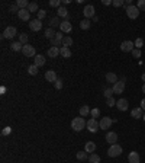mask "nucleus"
I'll list each match as a JSON object with an SVG mask.
<instances>
[{
    "mask_svg": "<svg viewBox=\"0 0 145 163\" xmlns=\"http://www.w3.org/2000/svg\"><path fill=\"white\" fill-rule=\"evenodd\" d=\"M86 125H87V122L86 120L83 118V117H77V118H74L71 121V128L74 131H81L86 128Z\"/></svg>",
    "mask_w": 145,
    "mask_h": 163,
    "instance_id": "obj_1",
    "label": "nucleus"
},
{
    "mask_svg": "<svg viewBox=\"0 0 145 163\" xmlns=\"http://www.w3.org/2000/svg\"><path fill=\"white\" fill-rule=\"evenodd\" d=\"M122 155V147L116 143V144H112V146L109 147V150H107V156L109 157H118V156Z\"/></svg>",
    "mask_w": 145,
    "mask_h": 163,
    "instance_id": "obj_2",
    "label": "nucleus"
},
{
    "mask_svg": "<svg viewBox=\"0 0 145 163\" xmlns=\"http://www.w3.org/2000/svg\"><path fill=\"white\" fill-rule=\"evenodd\" d=\"M125 12H126V15H128L129 19H137L138 16H139V9L135 6V5H132V6H129V8L125 9Z\"/></svg>",
    "mask_w": 145,
    "mask_h": 163,
    "instance_id": "obj_3",
    "label": "nucleus"
},
{
    "mask_svg": "<svg viewBox=\"0 0 145 163\" xmlns=\"http://www.w3.org/2000/svg\"><path fill=\"white\" fill-rule=\"evenodd\" d=\"M113 120L110 118V117H102V120L99 121V125H100V128L102 130H107V128H110L113 124Z\"/></svg>",
    "mask_w": 145,
    "mask_h": 163,
    "instance_id": "obj_4",
    "label": "nucleus"
},
{
    "mask_svg": "<svg viewBox=\"0 0 145 163\" xmlns=\"http://www.w3.org/2000/svg\"><path fill=\"white\" fill-rule=\"evenodd\" d=\"M87 130L90 131V133H97L99 131V128H100V125H99V121L97 120H94V118H90L89 121H87Z\"/></svg>",
    "mask_w": 145,
    "mask_h": 163,
    "instance_id": "obj_5",
    "label": "nucleus"
},
{
    "mask_svg": "<svg viewBox=\"0 0 145 163\" xmlns=\"http://www.w3.org/2000/svg\"><path fill=\"white\" fill-rule=\"evenodd\" d=\"M22 54L26 56V57H35L36 56V51H35V47H32L31 44H26L22 48Z\"/></svg>",
    "mask_w": 145,
    "mask_h": 163,
    "instance_id": "obj_6",
    "label": "nucleus"
},
{
    "mask_svg": "<svg viewBox=\"0 0 145 163\" xmlns=\"http://www.w3.org/2000/svg\"><path fill=\"white\" fill-rule=\"evenodd\" d=\"M16 34H17V31L15 26H8L5 29V32H3V38L5 40H12L13 37H16Z\"/></svg>",
    "mask_w": 145,
    "mask_h": 163,
    "instance_id": "obj_7",
    "label": "nucleus"
},
{
    "mask_svg": "<svg viewBox=\"0 0 145 163\" xmlns=\"http://www.w3.org/2000/svg\"><path fill=\"white\" fill-rule=\"evenodd\" d=\"M134 48H135V44H134L132 41H129V40L123 41V42L121 44V50L123 51V53H132Z\"/></svg>",
    "mask_w": 145,
    "mask_h": 163,
    "instance_id": "obj_8",
    "label": "nucleus"
},
{
    "mask_svg": "<svg viewBox=\"0 0 145 163\" xmlns=\"http://www.w3.org/2000/svg\"><path fill=\"white\" fill-rule=\"evenodd\" d=\"M29 28H31V31H33V32L41 31L42 29V21H39V19H32L29 22Z\"/></svg>",
    "mask_w": 145,
    "mask_h": 163,
    "instance_id": "obj_9",
    "label": "nucleus"
},
{
    "mask_svg": "<svg viewBox=\"0 0 145 163\" xmlns=\"http://www.w3.org/2000/svg\"><path fill=\"white\" fill-rule=\"evenodd\" d=\"M83 13H84L86 19H90V18L93 19V18L96 16V15H94V6H93V5H87V6H84Z\"/></svg>",
    "mask_w": 145,
    "mask_h": 163,
    "instance_id": "obj_10",
    "label": "nucleus"
},
{
    "mask_svg": "<svg viewBox=\"0 0 145 163\" xmlns=\"http://www.w3.org/2000/svg\"><path fill=\"white\" fill-rule=\"evenodd\" d=\"M125 83L126 82H116L115 85H113V93H118V95H121V93H123V90H125Z\"/></svg>",
    "mask_w": 145,
    "mask_h": 163,
    "instance_id": "obj_11",
    "label": "nucleus"
},
{
    "mask_svg": "<svg viewBox=\"0 0 145 163\" xmlns=\"http://www.w3.org/2000/svg\"><path fill=\"white\" fill-rule=\"evenodd\" d=\"M106 141L112 146V144H116L118 143V134L115 133V131H109L107 134H106Z\"/></svg>",
    "mask_w": 145,
    "mask_h": 163,
    "instance_id": "obj_12",
    "label": "nucleus"
},
{
    "mask_svg": "<svg viewBox=\"0 0 145 163\" xmlns=\"http://www.w3.org/2000/svg\"><path fill=\"white\" fill-rule=\"evenodd\" d=\"M60 29H61V32H63V34H68V32H71V31H72V25L70 24V21H68V19H65L64 22H61Z\"/></svg>",
    "mask_w": 145,
    "mask_h": 163,
    "instance_id": "obj_13",
    "label": "nucleus"
},
{
    "mask_svg": "<svg viewBox=\"0 0 145 163\" xmlns=\"http://www.w3.org/2000/svg\"><path fill=\"white\" fill-rule=\"evenodd\" d=\"M17 16L20 21H25V22H28L29 19H31V13H29V10L28 9H20L19 10V13H17ZM31 22V21H29Z\"/></svg>",
    "mask_w": 145,
    "mask_h": 163,
    "instance_id": "obj_14",
    "label": "nucleus"
},
{
    "mask_svg": "<svg viewBox=\"0 0 145 163\" xmlns=\"http://www.w3.org/2000/svg\"><path fill=\"white\" fill-rule=\"evenodd\" d=\"M116 108L119 109V111H126L129 108V102L126 99H119V101H116Z\"/></svg>",
    "mask_w": 145,
    "mask_h": 163,
    "instance_id": "obj_15",
    "label": "nucleus"
},
{
    "mask_svg": "<svg viewBox=\"0 0 145 163\" xmlns=\"http://www.w3.org/2000/svg\"><path fill=\"white\" fill-rule=\"evenodd\" d=\"M131 117L132 118H135V120H139V118H142L144 117V109L139 106V108H134L132 111H131Z\"/></svg>",
    "mask_w": 145,
    "mask_h": 163,
    "instance_id": "obj_16",
    "label": "nucleus"
},
{
    "mask_svg": "<svg viewBox=\"0 0 145 163\" xmlns=\"http://www.w3.org/2000/svg\"><path fill=\"white\" fill-rule=\"evenodd\" d=\"M128 162L129 163H139L141 162V157L138 155L137 152H131L128 155Z\"/></svg>",
    "mask_w": 145,
    "mask_h": 163,
    "instance_id": "obj_17",
    "label": "nucleus"
},
{
    "mask_svg": "<svg viewBox=\"0 0 145 163\" xmlns=\"http://www.w3.org/2000/svg\"><path fill=\"white\" fill-rule=\"evenodd\" d=\"M45 58H44V56H41V54H36L35 57H33V64L36 66V67H42V66L45 64Z\"/></svg>",
    "mask_w": 145,
    "mask_h": 163,
    "instance_id": "obj_18",
    "label": "nucleus"
},
{
    "mask_svg": "<svg viewBox=\"0 0 145 163\" xmlns=\"http://www.w3.org/2000/svg\"><path fill=\"white\" fill-rule=\"evenodd\" d=\"M45 79H47V82H52V83H55V80L58 79V77H57V73L54 72V70H48V72L45 73Z\"/></svg>",
    "mask_w": 145,
    "mask_h": 163,
    "instance_id": "obj_19",
    "label": "nucleus"
},
{
    "mask_svg": "<svg viewBox=\"0 0 145 163\" xmlns=\"http://www.w3.org/2000/svg\"><path fill=\"white\" fill-rule=\"evenodd\" d=\"M94 150H96V144L93 143V141H87L86 143V146H84V152H87V153H94Z\"/></svg>",
    "mask_w": 145,
    "mask_h": 163,
    "instance_id": "obj_20",
    "label": "nucleus"
},
{
    "mask_svg": "<svg viewBox=\"0 0 145 163\" xmlns=\"http://www.w3.org/2000/svg\"><path fill=\"white\" fill-rule=\"evenodd\" d=\"M45 35H44V37H45V38H47V40H54V38H55V31H54V29H52V28H47V29H45Z\"/></svg>",
    "mask_w": 145,
    "mask_h": 163,
    "instance_id": "obj_21",
    "label": "nucleus"
},
{
    "mask_svg": "<svg viewBox=\"0 0 145 163\" xmlns=\"http://www.w3.org/2000/svg\"><path fill=\"white\" fill-rule=\"evenodd\" d=\"M60 56V48L58 47H51V48L48 50V57L51 58H55Z\"/></svg>",
    "mask_w": 145,
    "mask_h": 163,
    "instance_id": "obj_22",
    "label": "nucleus"
},
{
    "mask_svg": "<svg viewBox=\"0 0 145 163\" xmlns=\"http://www.w3.org/2000/svg\"><path fill=\"white\" fill-rule=\"evenodd\" d=\"M106 82H109V83H116V82H119L118 80V76H116V73H106Z\"/></svg>",
    "mask_w": 145,
    "mask_h": 163,
    "instance_id": "obj_23",
    "label": "nucleus"
},
{
    "mask_svg": "<svg viewBox=\"0 0 145 163\" xmlns=\"http://www.w3.org/2000/svg\"><path fill=\"white\" fill-rule=\"evenodd\" d=\"M60 56L64 58H70L71 57V51H70V48H67V47H61L60 48Z\"/></svg>",
    "mask_w": 145,
    "mask_h": 163,
    "instance_id": "obj_24",
    "label": "nucleus"
},
{
    "mask_svg": "<svg viewBox=\"0 0 145 163\" xmlns=\"http://www.w3.org/2000/svg\"><path fill=\"white\" fill-rule=\"evenodd\" d=\"M55 26H61V22H60V18L58 16H54L51 18V21H49V28H55Z\"/></svg>",
    "mask_w": 145,
    "mask_h": 163,
    "instance_id": "obj_25",
    "label": "nucleus"
},
{
    "mask_svg": "<svg viewBox=\"0 0 145 163\" xmlns=\"http://www.w3.org/2000/svg\"><path fill=\"white\" fill-rule=\"evenodd\" d=\"M79 112H80V117H83V118H84V117H89V115H90V108L87 105H83L80 108V111H79Z\"/></svg>",
    "mask_w": 145,
    "mask_h": 163,
    "instance_id": "obj_26",
    "label": "nucleus"
},
{
    "mask_svg": "<svg viewBox=\"0 0 145 163\" xmlns=\"http://www.w3.org/2000/svg\"><path fill=\"white\" fill-rule=\"evenodd\" d=\"M57 13H58V18H67V19H68V12H67V9H65L64 6L58 8Z\"/></svg>",
    "mask_w": 145,
    "mask_h": 163,
    "instance_id": "obj_27",
    "label": "nucleus"
},
{
    "mask_svg": "<svg viewBox=\"0 0 145 163\" xmlns=\"http://www.w3.org/2000/svg\"><path fill=\"white\" fill-rule=\"evenodd\" d=\"M28 10H29V13H38L39 12V8H38V3H35V2H32V3H29V6H28Z\"/></svg>",
    "mask_w": 145,
    "mask_h": 163,
    "instance_id": "obj_28",
    "label": "nucleus"
},
{
    "mask_svg": "<svg viewBox=\"0 0 145 163\" xmlns=\"http://www.w3.org/2000/svg\"><path fill=\"white\" fill-rule=\"evenodd\" d=\"M10 48H12V51H22L23 45H22L19 41H16V42H12V44H10Z\"/></svg>",
    "mask_w": 145,
    "mask_h": 163,
    "instance_id": "obj_29",
    "label": "nucleus"
},
{
    "mask_svg": "<svg viewBox=\"0 0 145 163\" xmlns=\"http://www.w3.org/2000/svg\"><path fill=\"white\" fill-rule=\"evenodd\" d=\"M90 25H91V22H90V19H83L80 22V28L83 29V31H86V29H89Z\"/></svg>",
    "mask_w": 145,
    "mask_h": 163,
    "instance_id": "obj_30",
    "label": "nucleus"
},
{
    "mask_svg": "<svg viewBox=\"0 0 145 163\" xmlns=\"http://www.w3.org/2000/svg\"><path fill=\"white\" fill-rule=\"evenodd\" d=\"M87 155H89V153L83 150V152H79V153L76 155V157H77L79 160H89V156H87Z\"/></svg>",
    "mask_w": 145,
    "mask_h": 163,
    "instance_id": "obj_31",
    "label": "nucleus"
},
{
    "mask_svg": "<svg viewBox=\"0 0 145 163\" xmlns=\"http://www.w3.org/2000/svg\"><path fill=\"white\" fill-rule=\"evenodd\" d=\"M89 162L90 163H100V156L96 155V153H91L89 156Z\"/></svg>",
    "mask_w": 145,
    "mask_h": 163,
    "instance_id": "obj_32",
    "label": "nucleus"
},
{
    "mask_svg": "<svg viewBox=\"0 0 145 163\" xmlns=\"http://www.w3.org/2000/svg\"><path fill=\"white\" fill-rule=\"evenodd\" d=\"M16 5L19 6V9H28V6H29V2H28V0H17Z\"/></svg>",
    "mask_w": 145,
    "mask_h": 163,
    "instance_id": "obj_33",
    "label": "nucleus"
},
{
    "mask_svg": "<svg viewBox=\"0 0 145 163\" xmlns=\"http://www.w3.org/2000/svg\"><path fill=\"white\" fill-rule=\"evenodd\" d=\"M72 45V38H70V37H64V40H63V47H71Z\"/></svg>",
    "mask_w": 145,
    "mask_h": 163,
    "instance_id": "obj_34",
    "label": "nucleus"
},
{
    "mask_svg": "<svg viewBox=\"0 0 145 163\" xmlns=\"http://www.w3.org/2000/svg\"><path fill=\"white\" fill-rule=\"evenodd\" d=\"M28 40H29V37H28L26 34H20V35H19V42H20L22 45H26V44H28Z\"/></svg>",
    "mask_w": 145,
    "mask_h": 163,
    "instance_id": "obj_35",
    "label": "nucleus"
},
{
    "mask_svg": "<svg viewBox=\"0 0 145 163\" xmlns=\"http://www.w3.org/2000/svg\"><path fill=\"white\" fill-rule=\"evenodd\" d=\"M28 73L31 74V76H35V74H38V67H36L35 64L29 66V67H28Z\"/></svg>",
    "mask_w": 145,
    "mask_h": 163,
    "instance_id": "obj_36",
    "label": "nucleus"
},
{
    "mask_svg": "<svg viewBox=\"0 0 145 163\" xmlns=\"http://www.w3.org/2000/svg\"><path fill=\"white\" fill-rule=\"evenodd\" d=\"M90 115H91V118L97 120V118L100 117V109H99V108H94V109H91V111H90Z\"/></svg>",
    "mask_w": 145,
    "mask_h": 163,
    "instance_id": "obj_37",
    "label": "nucleus"
},
{
    "mask_svg": "<svg viewBox=\"0 0 145 163\" xmlns=\"http://www.w3.org/2000/svg\"><path fill=\"white\" fill-rule=\"evenodd\" d=\"M103 95H105V98L106 99H109V98H113V89H110V88H107V89H105V92H103Z\"/></svg>",
    "mask_w": 145,
    "mask_h": 163,
    "instance_id": "obj_38",
    "label": "nucleus"
},
{
    "mask_svg": "<svg viewBox=\"0 0 145 163\" xmlns=\"http://www.w3.org/2000/svg\"><path fill=\"white\" fill-rule=\"evenodd\" d=\"M51 8H61V0H49Z\"/></svg>",
    "mask_w": 145,
    "mask_h": 163,
    "instance_id": "obj_39",
    "label": "nucleus"
},
{
    "mask_svg": "<svg viewBox=\"0 0 145 163\" xmlns=\"http://www.w3.org/2000/svg\"><path fill=\"white\" fill-rule=\"evenodd\" d=\"M134 44H135V48L141 50V47L144 45V40H142V38H137V40H135V42H134Z\"/></svg>",
    "mask_w": 145,
    "mask_h": 163,
    "instance_id": "obj_40",
    "label": "nucleus"
},
{
    "mask_svg": "<svg viewBox=\"0 0 145 163\" xmlns=\"http://www.w3.org/2000/svg\"><path fill=\"white\" fill-rule=\"evenodd\" d=\"M106 105L109 106V108H113V106H116V101H115L113 98L106 99Z\"/></svg>",
    "mask_w": 145,
    "mask_h": 163,
    "instance_id": "obj_41",
    "label": "nucleus"
},
{
    "mask_svg": "<svg viewBox=\"0 0 145 163\" xmlns=\"http://www.w3.org/2000/svg\"><path fill=\"white\" fill-rule=\"evenodd\" d=\"M112 5L115 6V8H121V6H123V5H125V0H113Z\"/></svg>",
    "mask_w": 145,
    "mask_h": 163,
    "instance_id": "obj_42",
    "label": "nucleus"
},
{
    "mask_svg": "<svg viewBox=\"0 0 145 163\" xmlns=\"http://www.w3.org/2000/svg\"><path fill=\"white\" fill-rule=\"evenodd\" d=\"M132 56H134V58H141V56H142V53H141V50L134 48V51H132Z\"/></svg>",
    "mask_w": 145,
    "mask_h": 163,
    "instance_id": "obj_43",
    "label": "nucleus"
},
{
    "mask_svg": "<svg viewBox=\"0 0 145 163\" xmlns=\"http://www.w3.org/2000/svg\"><path fill=\"white\" fill-rule=\"evenodd\" d=\"M137 8L139 10H145V0H138L137 2Z\"/></svg>",
    "mask_w": 145,
    "mask_h": 163,
    "instance_id": "obj_44",
    "label": "nucleus"
},
{
    "mask_svg": "<svg viewBox=\"0 0 145 163\" xmlns=\"http://www.w3.org/2000/svg\"><path fill=\"white\" fill-rule=\"evenodd\" d=\"M36 15H38V18H36V19H39V21H42V19H44V18L47 16V12H45V10H44V9H42V10H39V12H38V13H36Z\"/></svg>",
    "mask_w": 145,
    "mask_h": 163,
    "instance_id": "obj_45",
    "label": "nucleus"
},
{
    "mask_svg": "<svg viewBox=\"0 0 145 163\" xmlns=\"http://www.w3.org/2000/svg\"><path fill=\"white\" fill-rule=\"evenodd\" d=\"M10 133H12V128H10V127H5V128L2 130V136L5 137V136H9Z\"/></svg>",
    "mask_w": 145,
    "mask_h": 163,
    "instance_id": "obj_46",
    "label": "nucleus"
},
{
    "mask_svg": "<svg viewBox=\"0 0 145 163\" xmlns=\"http://www.w3.org/2000/svg\"><path fill=\"white\" fill-rule=\"evenodd\" d=\"M54 85H55V89H58V90L63 89V80H61V79H57Z\"/></svg>",
    "mask_w": 145,
    "mask_h": 163,
    "instance_id": "obj_47",
    "label": "nucleus"
},
{
    "mask_svg": "<svg viewBox=\"0 0 145 163\" xmlns=\"http://www.w3.org/2000/svg\"><path fill=\"white\" fill-rule=\"evenodd\" d=\"M9 10H10V12H17V13H19V10H20V9H19V6H17L16 3H13V5L9 8Z\"/></svg>",
    "mask_w": 145,
    "mask_h": 163,
    "instance_id": "obj_48",
    "label": "nucleus"
},
{
    "mask_svg": "<svg viewBox=\"0 0 145 163\" xmlns=\"http://www.w3.org/2000/svg\"><path fill=\"white\" fill-rule=\"evenodd\" d=\"M64 34L61 32V31H60V32H57L55 34V40H58V41H61V42H63V40H64Z\"/></svg>",
    "mask_w": 145,
    "mask_h": 163,
    "instance_id": "obj_49",
    "label": "nucleus"
},
{
    "mask_svg": "<svg viewBox=\"0 0 145 163\" xmlns=\"http://www.w3.org/2000/svg\"><path fill=\"white\" fill-rule=\"evenodd\" d=\"M102 3H103L105 6H109V5H112V2H110V0H103Z\"/></svg>",
    "mask_w": 145,
    "mask_h": 163,
    "instance_id": "obj_50",
    "label": "nucleus"
},
{
    "mask_svg": "<svg viewBox=\"0 0 145 163\" xmlns=\"http://www.w3.org/2000/svg\"><path fill=\"white\" fill-rule=\"evenodd\" d=\"M141 108L144 109V112H145V98L142 99V101H141Z\"/></svg>",
    "mask_w": 145,
    "mask_h": 163,
    "instance_id": "obj_51",
    "label": "nucleus"
},
{
    "mask_svg": "<svg viewBox=\"0 0 145 163\" xmlns=\"http://www.w3.org/2000/svg\"><path fill=\"white\" fill-rule=\"evenodd\" d=\"M142 93H145V83L142 85Z\"/></svg>",
    "mask_w": 145,
    "mask_h": 163,
    "instance_id": "obj_52",
    "label": "nucleus"
},
{
    "mask_svg": "<svg viewBox=\"0 0 145 163\" xmlns=\"http://www.w3.org/2000/svg\"><path fill=\"white\" fill-rule=\"evenodd\" d=\"M142 80H144V83H145V73L142 74Z\"/></svg>",
    "mask_w": 145,
    "mask_h": 163,
    "instance_id": "obj_53",
    "label": "nucleus"
},
{
    "mask_svg": "<svg viewBox=\"0 0 145 163\" xmlns=\"http://www.w3.org/2000/svg\"><path fill=\"white\" fill-rule=\"evenodd\" d=\"M142 120H144V121H145V112H144V117H142Z\"/></svg>",
    "mask_w": 145,
    "mask_h": 163,
    "instance_id": "obj_54",
    "label": "nucleus"
}]
</instances>
